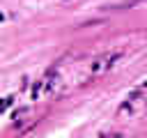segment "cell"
Here are the masks:
<instances>
[{"label":"cell","mask_w":147,"mask_h":138,"mask_svg":"<svg viewBox=\"0 0 147 138\" xmlns=\"http://www.w3.org/2000/svg\"><path fill=\"white\" fill-rule=\"evenodd\" d=\"M122 57V53L119 51H115V53H108V55H103V57H99V60H94L92 62V67H90V71L92 74H101V71H106V69H110L117 60Z\"/></svg>","instance_id":"obj_1"}]
</instances>
